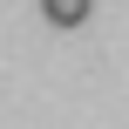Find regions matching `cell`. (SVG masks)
I'll use <instances>...</instances> for the list:
<instances>
[{"label":"cell","mask_w":129,"mask_h":129,"mask_svg":"<svg viewBox=\"0 0 129 129\" xmlns=\"http://www.w3.org/2000/svg\"><path fill=\"white\" fill-rule=\"evenodd\" d=\"M88 7H95V0H41L48 27H82V20H88Z\"/></svg>","instance_id":"obj_1"}]
</instances>
